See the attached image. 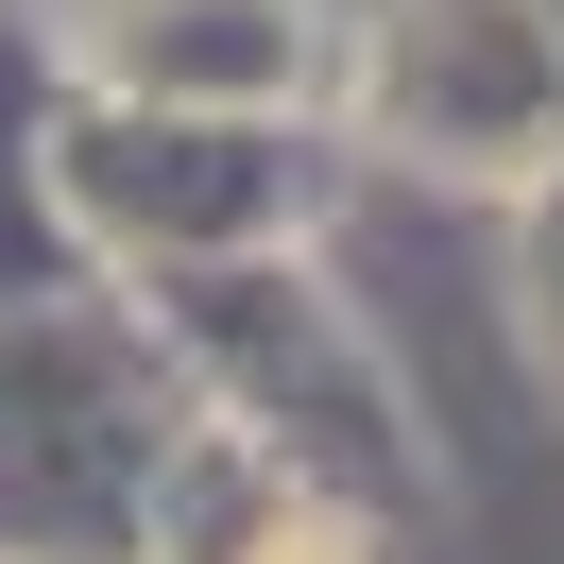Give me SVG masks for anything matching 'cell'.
<instances>
[{
    "label": "cell",
    "mask_w": 564,
    "mask_h": 564,
    "mask_svg": "<svg viewBox=\"0 0 564 564\" xmlns=\"http://www.w3.org/2000/svg\"><path fill=\"white\" fill-rule=\"evenodd\" d=\"M257 564H359V547H343V530H274Z\"/></svg>",
    "instance_id": "6da1fadb"
}]
</instances>
